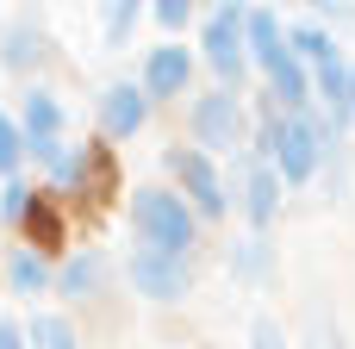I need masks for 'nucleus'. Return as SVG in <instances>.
I'll use <instances>...</instances> for the list:
<instances>
[{
    "instance_id": "2",
    "label": "nucleus",
    "mask_w": 355,
    "mask_h": 349,
    "mask_svg": "<svg viewBox=\"0 0 355 349\" xmlns=\"http://www.w3.org/2000/svg\"><path fill=\"white\" fill-rule=\"evenodd\" d=\"M200 225H206V219H200L175 187H137V194H131V237H137V250L193 256Z\"/></svg>"
},
{
    "instance_id": "15",
    "label": "nucleus",
    "mask_w": 355,
    "mask_h": 349,
    "mask_svg": "<svg viewBox=\"0 0 355 349\" xmlns=\"http://www.w3.org/2000/svg\"><path fill=\"white\" fill-rule=\"evenodd\" d=\"M312 94H324V106H331V119H337V125L355 119V112H349V62H343V56H331V62H318V69H312Z\"/></svg>"
},
{
    "instance_id": "24",
    "label": "nucleus",
    "mask_w": 355,
    "mask_h": 349,
    "mask_svg": "<svg viewBox=\"0 0 355 349\" xmlns=\"http://www.w3.org/2000/svg\"><path fill=\"white\" fill-rule=\"evenodd\" d=\"M250 349H287L281 325H275V318H256V325H250Z\"/></svg>"
},
{
    "instance_id": "11",
    "label": "nucleus",
    "mask_w": 355,
    "mask_h": 349,
    "mask_svg": "<svg viewBox=\"0 0 355 349\" xmlns=\"http://www.w3.org/2000/svg\"><path fill=\"white\" fill-rule=\"evenodd\" d=\"M193 56H200V50H187L181 37H175V44H156V50L144 56V75H137L144 94H150V100H175V94H187V81H193Z\"/></svg>"
},
{
    "instance_id": "4",
    "label": "nucleus",
    "mask_w": 355,
    "mask_h": 349,
    "mask_svg": "<svg viewBox=\"0 0 355 349\" xmlns=\"http://www.w3.org/2000/svg\"><path fill=\"white\" fill-rule=\"evenodd\" d=\"M162 162H168V175H175V194H181V200H187L200 219H225V212H231L225 175H218V162H212L200 144H187V150H168Z\"/></svg>"
},
{
    "instance_id": "23",
    "label": "nucleus",
    "mask_w": 355,
    "mask_h": 349,
    "mask_svg": "<svg viewBox=\"0 0 355 349\" xmlns=\"http://www.w3.org/2000/svg\"><path fill=\"white\" fill-rule=\"evenodd\" d=\"M150 19H156L162 31H181V25L193 19V0H150Z\"/></svg>"
},
{
    "instance_id": "8",
    "label": "nucleus",
    "mask_w": 355,
    "mask_h": 349,
    "mask_svg": "<svg viewBox=\"0 0 355 349\" xmlns=\"http://www.w3.org/2000/svg\"><path fill=\"white\" fill-rule=\"evenodd\" d=\"M19 131H25V162L44 169V162L62 150V100L44 94V87H31V94H25V119H19Z\"/></svg>"
},
{
    "instance_id": "5",
    "label": "nucleus",
    "mask_w": 355,
    "mask_h": 349,
    "mask_svg": "<svg viewBox=\"0 0 355 349\" xmlns=\"http://www.w3.org/2000/svg\"><path fill=\"white\" fill-rule=\"evenodd\" d=\"M125 281H131V293H144L150 306H175V300L193 293V256L131 250V256H125Z\"/></svg>"
},
{
    "instance_id": "22",
    "label": "nucleus",
    "mask_w": 355,
    "mask_h": 349,
    "mask_svg": "<svg viewBox=\"0 0 355 349\" xmlns=\"http://www.w3.org/2000/svg\"><path fill=\"white\" fill-rule=\"evenodd\" d=\"M31 206H37V194L12 175V181L0 187V219H6V225H19V219H31Z\"/></svg>"
},
{
    "instance_id": "21",
    "label": "nucleus",
    "mask_w": 355,
    "mask_h": 349,
    "mask_svg": "<svg viewBox=\"0 0 355 349\" xmlns=\"http://www.w3.org/2000/svg\"><path fill=\"white\" fill-rule=\"evenodd\" d=\"M19 162H25V131H19V119L0 106V181H12Z\"/></svg>"
},
{
    "instance_id": "1",
    "label": "nucleus",
    "mask_w": 355,
    "mask_h": 349,
    "mask_svg": "<svg viewBox=\"0 0 355 349\" xmlns=\"http://www.w3.org/2000/svg\"><path fill=\"white\" fill-rule=\"evenodd\" d=\"M331 150V131L312 119V112H262V131H256V156L281 169V181H312L318 175V156Z\"/></svg>"
},
{
    "instance_id": "20",
    "label": "nucleus",
    "mask_w": 355,
    "mask_h": 349,
    "mask_svg": "<svg viewBox=\"0 0 355 349\" xmlns=\"http://www.w3.org/2000/svg\"><path fill=\"white\" fill-rule=\"evenodd\" d=\"M144 6H150V0H100V25H106V44H125Z\"/></svg>"
},
{
    "instance_id": "7",
    "label": "nucleus",
    "mask_w": 355,
    "mask_h": 349,
    "mask_svg": "<svg viewBox=\"0 0 355 349\" xmlns=\"http://www.w3.org/2000/svg\"><path fill=\"white\" fill-rule=\"evenodd\" d=\"M256 69L268 81V106H281V112H306L312 106V69L300 62L293 44H281L275 56H256Z\"/></svg>"
},
{
    "instance_id": "25",
    "label": "nucleus",
    "mask_w": 355,
    "mask_h": 349,
    "mask_svg": "<svg viewBox=\"0 0 355 349\" xmlns=\"http://www.w3.org/2000/svg\"><path fill=\"white\" fill-rule=\"evenodd\" d=\"M0 349H31V337H25L19 318H0Z\"/></svg>"
},
{
    "instance_id": "14",
    "label": "nucleus",
    "mask_w": 355,
    "mask_h": 349,
    "mask_svg": "<svg viewBox=\"0 0 355 349\" xmlns=\"http://www.w3.org/2000/svg\"><path fill=\"white\" fill-rule=\"evenodd\" d=\"M6 281H12V293H44V287H56V269L44 262V250L19 244V250L6 256Z\"/></svg>"
},
{
    "instance_id": "6",
    "label": "nucleus",
    "mask_w": 355,
    "mask_h": 349,
    "mask_svg": "<svg viewBox=\"0 0 355 349\" xmlns=\"http://www.w3.org/2000/svg\"><path fill=\"white\" fill-rule=\"evenodd\" d=\"M187 119H193L200 150H231V144H243V100H237L231 87L200 94V100L187 106Z\"/></svg>"
},
{
    "instance_id": "18",
    "label": "nucleus",
    "mask_w": 355,
    "mask_h": 349,
    "mask_svg": "<svg viewBox=\"0 0 355 349\" xmlns=\"http://www.w3.org/2000/svg\"><path fill=\"white\" fill-rule=\"evenodd\" d=\"M231 275H237V281H250V287H256V281H268V275H275V256H268V244H262V237L237 244V250H231Z\"/></svg>"
},
{
    "instance_id": "17",
    "label": "nucleus",
    "mask_w": 355,
    "mask_h": 349,
    "mask_svg": "<svg viewBox=\"0 0 355 349\" xmlns=\"http://www.w3.org/2000/svg\"><path fill=\"white\" fill-rule=\"evenodd\" d=\"M287 44L300 50V62H306V69H318V62L343 56V50H337V37H331L324 25H293V31H287Z\"/></svg>"
},
{
    "instance_id": "16",
    "label": "nucleus",
    "mask_w": 355,
    "mask_h": 349,
    "mask_svg": "<svg viewBox=\"0 0 355 349\" xmlns=\"http://www.w3.org/2000/svg\"><path fill=\"white\" fill-rule=\"evenodd\" d=\"M25 337H31V349H81L75 325L56 318V312H31V318H25Z\"/></svg>"
},
{
    "instance_id": "9",
    "label": "nucleus",
    "mask_w": 355,
    "mask_h": 349,
    "mask_svg": "<svg viewBox=\"0 0 355 349\" xmlns=\"http://www.w3.org/2000/svg\"><path fill=\"white\" fill-rule=\"evenodd\" d=\"M150 125V94H144V81H106V94H100V131L112 137V144H125V137H137Z\"/></svg>"
},
{
    "instance_id": "13",
    "label": "nucleus",
    "mask_w": 355,
    "mask_h": 349,
    "mask_svg": "<svg viewBox=\"0 0 355 349\" xmlns=\"http://www.w3.org/2000/svg\"><path fill=\"white\" fill-rule=\"evenodd\" d=\"M106 281H112V262H106L100 250H75V256L56 269V293H62V300H75V306H81V300H94Z\"/></svg>"
},
{
    "instance_id": "10",
    "label": "nucleus",
    "mask_w": 355,
    "mask_h": 349,
    "mask_svg": "<svg viewBox=\"0 0 355 349\" xmlns=\"http://www.w3.org/2000/svg\"><path fill=\"white\" fill-rule=\"evenodd\" d=\"M50 56H56V44H50V31H44V19H37V12L12 19V25L0 31V69L31 75V69H44Z\"/></svg>"
},
{
    "instance_id": "3",
    "label": "nucleus",
    "mask_w": 355,
    "mask_h": 349,
    "mask_svg": "<svg viewBox=\"0 0 355 349\" xmlns=\"http://www.w3.org/2000/svg\"><path fill=\"white\" fill-rule=\"evenodd\" d=\"M200 56L212 62L218 87L237 94V81L250 75V0H218V12L200 31Z\"/></svg>"
},
{
    "instance_id": "12",
    "label": "nucleus",
    "mask_w": 355,
    "mask_h": 349,
    "mask_svg": "<svg viewBox=\"0 0 355 349\" xmlns=\"http://www.w3.org/2000/svg\"><path fill=\"white\" fill-rule=\"evenodd\" d=\"M281 187H287V181H281V169L256 156V162H250V175H243V212H250V225H256V231H268V225H275V212H281Z\"/></svg>"
},
{
    "instance_id": "26",
    "label": "nucleus",
    "mask_w": 355,
    "mask_h": 349,
    "mask_svg": "<svg viewBox=\"0 0 355 349\" xmlns=\"http://www.w3.org/2000/svg\"><path fill=\"white\" fill-rule=\"evenodd\" d=\"M349 112H355V69H349Z\"/></svg>"
},
{
    "instance_id": "19",
    "label": "nucleus",
    "mask_w": 355,
    "mask_h": 349,
    "mask_svg": "<svg viewBox=\"0 0 355 349\" xmlns=\"http://www.w3.org/2000/svg\"><path fill=\"white\" fill-rule=\"evenodd\" d=\"M87 156H94V150H81V144L69 150V144H62V150H56V156L44 162L50 187H81V181H87Z\"/></svg>"
}]
</instances>
